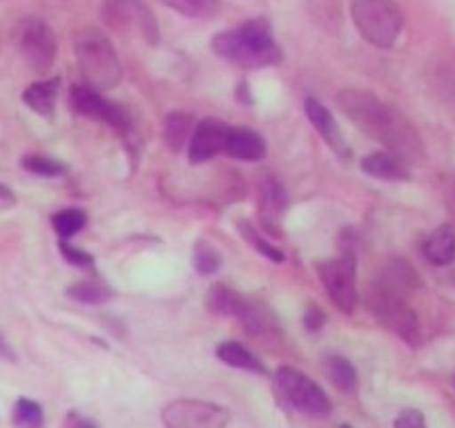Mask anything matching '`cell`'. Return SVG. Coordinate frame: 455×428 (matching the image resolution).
<instances>
[{"mask_svg": "<svg viewBox=\"0 0 455 428\" xmlns=\"http://www.w3.org/2000/svg\"><path fill=\"white\" fill-rule=\"evenodd\" d=\"M212 50L219 59L243 69L268 67L282 60V50L275 43L273 28L266 19L246 20L230 32L217 34Z\"/></svg>", "mask_w": 455, "mask_h": 428, "instance_id": "2", "label": "cell"}, {"mask_svg": "<svg viewBox=\"0 0 455 428\" xmlns=\"http://www.w3.org/2000/svg\"><path fill=\"white\" fill-rule=\"evenodd\" d=\"M351 19L364 41L382 50L395 45L404 23L395 0H353Z\"/></svg>", "mask_w": 455, "mask_h": 428, "instance_id": "4", "label": "cell"}, {"mask_svg": "<svg viewBox=\"0 0 455 428\" xmlns=\"http://www.w3.org/2000/svg\"><path fill=\"white\" fill-rule=\"evenodd\" d=\"M195 268L199 274H214L221 268V255L210 243L199 242L195 246Z\"/></svg>", "mask_w": 455, "mask_h": 428, "instance_id": "30", "label": "cell"}, {"mask_svg": "<svg viewBox=\"0 0 455 428\" xmlns=\"http://www.w3.org/2000/svg\"><path fill=\"white\" fill-rule=\"evenodd\" d=\"M16 45L25 63L36 74H47L56 60V36L50 25L41 19H25L16 28Z\"/></svg>", "mask_w": 455, "mask_h": 428, "instance_id": "7", "label": "cell"}, {"mask_svg": "<svg viewBox=\"0 0 455 428\" xmlns=\"http://www.w3.org/2000/svg\"><path fill=\"white\" fill-rule=\"evenodd\" d=\"M59 248L60 255H63V259L68 261V264L76 266V268H94V259H92L85 250H78V248L69 246L68 242H60Z\"/></svg>", "mask_w": 455, "mask_h": 428, "instance_id": "32", "label": "cell"}, {"mask_svg": "<svg viewBox=\"0 0 455 428\" xmlns=\"http://www.w3.org/2000/svg\"><path fill=\"white\" fill-rule=\"evenodd\" d=\"M246 297L235 292L233 288H228L226 283H214L208 292H205V308L219 317H239Z\"/></svg>", "mask_w": 455, "mask_h": 428, "instance_id": "20", "label": "cell"}, {"mask_svg": "<svg viewBox=\"0 0 455 428\" xmlns=\"http://www.w3.org/2000/svg\"><path fill=\"white\" fill-rule=\"evenodd\" d=\"M217 357L228 366H235V369L252 370V373H266V366L261 364L259 357L252 355L248 348H243L237 342H223L219 344Z\"/></svg>", "mask_w": 455, "mask_h": 428, "instance_id": "23", "label": "cell"}, {"mask_svg": "<svg viewBox=\"0 0 455 428\" xmlns=\"http://www.w3.org/2000/svg\"><path fill=\"white\" fill-rule=\"evenodd\" d=\"M393 428H427V419H424V415L419 410L406 408L397 415Z\"/></svg>", "mask_w": 455, "mask_h": 428, "instance_id": "33", "label": "cell"}, {"mask_svg": "<svg viewBox=\"0 0 455 428\" xmlns=\"http://www.w3.org/2000/svg\"><path fill=\"white\" fill-rule=\"evenodd\" d=\"M161 5L188 16V19H214L221 12L219 0H159Z\"/></svg>", "mask_w": 455, "mask_h": 428, "instance_id": "25", "label": "cell"}, {"mask_svg": "<svg viewBox=\"0 0 455 428\" xmlns=\"http://www.w3.org/2000/svg\"><path fill=\"white\" fill-rule=\"evenodd\" d=\"M304 107L306 116H308L313 128L319 132V137L328 143V147H331L337 156H341V159H348V156H351V150H348L347 146V139H344L341 130L337 128L335 119H332V115L328 112L326 105L317 99H306Z\"/></svg>", "mask_w": 455, "mask_h": 428, "instance_id": "13", "label": "cell"}, {"mask_svg": "<svg viewBox=\"0 0 455 428\" xmlns=\"http://www.w3.org/2000/svg\"><path fill=\"white\" fill-rule=\"evenodd\" d=\"M192 132H195V121L186 112H172L165 119L164 125V141L170 150L179 152L188 141H190Z\"/></svg>", "mask_w": 455, "mask_h": 428, "instance_id": "22", "label": "cell"}, {"mask_svg": "<svg viewBox=\"0 0 455 428\" xmlns=\"http://www.w3.org/2000/svg\"><path fill=\"white\" fill-rule=\"evenodd\" d=\"M326 324V314H323L322 308H317V305H308L304 313V326L308 330H319L322 326Z\"/></svg>", "mask_w": 455, "mask_h": 428, "instance_id": "34", "label": "cell"}, {"mask_svg": "<svg viewBox=\"0 0 455 428\" xmlns=\"http://www.w3.org/2000/svg\"><path fill=\"white\" fill-rule=\"evenodd\" d=\"M20 165H23L28 172L38 174V177H59V174L65 172V165L60 163V161L50 159V156H43V155L23 156Z\"/></svg>", "mask_w": 455, "mask_h": 428, "instance_id": "29", "label": "cell"}, {"mask_svg": "<svg viewBox=\"0 0 455 428\" xmlns=\"http://www.w3.org/2000/svg\"><path fill=\"white\" fill-rule=\"evenodd\" d=\"M323 370H326L328 379H331L339 391L344 392L357 391V370L347 357L328 355L326 360H323Z\"/></svg>", "mask_w": 455, "mask_h": 428, "instance_id": "24", "label": "cell"}, {"mask_svg": "<svg viewBox=\"0 0 455 428\" xmlns=\"http://www.w3.org/2000/svg\"><path fill=\"white\" fill-rule=\"evenodd\" d=\"M319 279L326 288L332 304L344 314H351L357 305V261L355 255L344 252L341 257L317 266Z\"/></svg>", "mask_w": 455, "mask_h": 428, "instance_id": "8", "label": "cell"}, {"mask_svg": "<svg viewBox=\"0 0 455 428\" xmlns=\"http://www.w3.org/2000/svg\"><path fill=\"white\" fill-rule=\"evenodd\" d=\"M424 257L433 266H451L455 261V230L451 224L440 226L424 242Z\"/></svg>", "mask_w": 455, "mask_h": 428, "instance_id": "18", "label": "cell"}, {"mask_svg": "<svg viewBox=\"0 0 455 428\" xmlns=\"http://www.w3.org/2000/svg\"><path fill=\"white\" fill-rule=\"evenodd\" d=\"M446 210H449L451 226H453L455 230V187H449V190H446Z\"/></svg>", "mask_w": 455, "mask_h": 428, "instance_id": "35", "label": "cell"}, {"mask_svg": "<svg viewBox=\"0 0 455 428\" xmlns=\"http://www.w3.org/2000/svg\"><path fill=\"white\" fill-rule=\"evenodd\" d=\"M74 54L83 78L94 90H114L124 81V65L109 38L100 29L87 28L78 32L74 41Z\"/></svg>", "mask_w": 455, "mask_h": 428, "instance_id": "3", "label": "cell"}, {"mask_svg": "<svg viewBox=\"0 0 455 428\" xmlns=\"http://www.w3.org/2000/svg\"><path fill=\"white\" fill-rule=\"evenodd\" d=\"M68 297L81 301V304L96 305L103 304L105 299H109V297H112V290H109V286H105L103 281H83L69 288Z\"/></svg>", "mask_w": 455, "mask_h": 428, "instance_id": "27", "label": "cell"}, {"mask_svg": "<svg viewBox=\"0 0 455 428\" xmlns=\"http://www.w3.org/2000/svg\"><path fill=\"white\" fill-rule=\"evenodd\" d=\"M239 321H242L243 329L251 335H277V317H275L273 310L268 305L259 304V301H248L243 304L242 313H239Z\"/></svg>", "mask_w": 455, "mask_h": 428, "instance_id": "19", "label": "cell"}, {"mask_svg": "<svg viewBox=\"0 0 455 428\" xmlns=\"http://www.w3.org/2000/svg\"><path fill=\"white\" fill-rule=\"evenodd\" d=\"M337 105L366 137L382 143L406 165H422L427 150L415 125L397 107L387 105L371 91L347 87L337 94Z\"/></svg>", "mask_w": 455, "mask_h": 428, "instance_id": "1", "label": "cell"}, {"mask_svg": "<svg viewBox=\"0 0 455 428\" xmlns=\"http://www.w3.org/2000/svg\"><path fill=\"white\" fill-rule=\"evenodd\" d=\"M85 224H87L85 212L76 208L60 210V212H56L54 217H52V226H54L56 234H59L60 239L74 237V234L81 233V230L85 228Z\"/></svg>", "mask_w": 455, "mask_h": 428, "instance_id": "26", "label": "cell"}, {"mask_svg": "<svg viewBox=\"0 0 455 428\" xmlns=\"http://www.w3.org/2000/svg\"><path fill=\"white\" fill-rule=\"evenodd\" d=\"M161 419L165 428H226L230 413L212 401L177 400L165 406Z\"/></svg>", "mask_w": 455, "mask_h": 428, "instance_id": "9", "label": "cell"}, {"mask_svg": "<svg viewBox=\"0 0 455 428\" xmlns=\"http://www.w3.org/2000/svg\"><path fill=\"white\" fill-rule=\"evenodd\" d=\"M371 308H373L375 317L388 330H393L402 342H406L409 346H419V342H422V329H419L418 313L409 304V295L406 292L375 286L373 295H371Z\"/></svg>", "mask_w": 455, "mask_h": 428, "instance_id": "5", "label": "cell"}, {"mask_svg": "<svg viewBox=\"0 0 455 428\" xmlns=\"http://www.w3.org/2000/svg\"><path fill=\"white\" fill-rule=\"evenodd\" d=\"M14 424L16 428H43L45 426V415L41 404L32 400H19L14 406Z\"/></svg>", "mask_w": 455, "mask_h": 428, "instance_id": "28", "label": "cell"}, {"mask_svg": "<svg viewBox=\"0 0 455 428\" xmlns=\"http://www.w3.org/2000/svg\"><path fill=\"white\" fill-rule=\"evenodd\" d=\"M72 107L78 115L87 116V119L103 121V123L112 125L116 132L125 134L132 130V116H130L124 105L108 100L94 87H72Z\"/></svg>", "mask_w": 455, "mask_h": 428, "instance_id": "11", "label": "cell"}, {"mask_svg": "<svg viewBox=\"0 0 455 428\" xmlns=\"http://www.w3.org/2000/svg\"><path fill=\"white\" fill-rule=\"evenodd\" d=\"M375 286H382V288H388V290H397V292H406V295H411V292L419 288V277L409 261L391 259L382 268V274H379Z\"/></svg>", "mask_w": 455, "mask_h": 428, "instance_id": "17", "label": "cell"}, {"mask_svg": "<svg viewBox=\"0 0 455 428\" xmlns=\"http://www.w3.org/2000/svg\"><path fill=\"white\" fill-rule=\"evenodd\" d=\"M223 152H226L228 156H233V159L261 161L266 156V143L264 139L257 132H252V130L230 128L226 150Z\"/></svg>", "mask_w": 455, "mask_h": 428, "instance_id": "14", "label": "cell"}, {"mask_svg": "<svg viewBox=\"0 0 455 428\" xmlns=\"http://www.w3.org/2000/svg\"><path fill=\"white\" fill-rule=\"evenodd\" d=\"M341 428H353V426H348V424H344V426H341Z\"/></svg>", "mask_w": 455, "mask_h": 428, "instance_id": "38", "label": "cell"}, {"mask_svg": "<svg viewBox=\"0 0 455 428\" xmlns=\"http://www.w3.org/2000/svg\"><path fill=\"white\" fill-rule=\"evenodd\" d=\"M233 125H226L223 121L205 119L199 125H195V132L190 137V161L195 165L205 163V161L214 159L226 150L228 134H230Z\"/></svg>", "mask_w": 455, "mask_h": 428, "instance_id": "12", "label": "cell"}, {"mask_svg": "<svg viewBox=\"0 0 455 428\" xmlns=\"http://www.w3.org/2000/svg\"><path fill=\"white\" fill-rule=\"evenodd\" d=\"M59 90H60V78H47V81L32 83V85L23 91V100L29 110L50 119V116H54L56 100H59Z\"/></svg>", "mask_w": 455, "mask_h": 428, "instance_id": "16", "label": "cell"}, {"mask_svg": "<svg viewBox=\"0 0 455 428\" xmlns=\"http://www.w3.org/2000/svg\"><path fill=\"white\" fill-rule=\"evenodd\" d=\"M288 199L283 187L279 186L275 178H268L264 186V192H261V221H264L266 228L273 234H279L277 221L282 217L283 208H286Z\"/></svg>", "mask_w": 455, "mask_h": 428, "instance_id": "21", "label": "cell"}, {"mask_svg": "<svg viewBox=\"0 0 455 428\" xmlns=\"http://www.w3.org/2000/svg\"><path fill=\"white\" fill-rule=\"evenodd\" d=\"M0 357L14 360V353H12V348L7 346V342H5V339H3V335H0Z\"/></svg>", "mask_w": 455, "mask_h": 428, "instance_id": "36", "label": "cell"}, {"mask_svg": "<svg viewBox=\"0 0 455 428\" xmlns=\"http://www.w3.org/2000/svg\"><path fill=\"white\" fill-rule=\"evenodd\" d=\"M239 230H242V237L248 239V242L252 243V246L257 248V252L264 257H268L270 261H275V264H282L283 261V252L277 250L275 246H270L268 242H266L264 237H261L259 233H257L255 228H252L251 224H246V221H239Z\"/></svg>", "mask_w": 455, "mask_h": 428, "instance_id": "31", "label": "cell"}, {"mask_svg": "<svg viewBox=\"0 0 455 428\" xmlns=\"http://www.w3.org/2000/svg\"><path fill=\"white\" fill-rule=\"evenodd\" d=\"M360 168L362 172L373 178H379V181H406L409 178L406 163H402L391 152H373V155L364 156Z\"/></svg>", "mask_w": 455, "mask_h": 428, "instance_id": "15", "label": "cell"}, {"mask_svg": "<svg viewBox=\"0 0 455 428\" xmlns=\"http://www.w3.org/2000/svg\"><path fill=\"white\" fill-rule=\"evenodd\" d=\"M74 428H99V426H96L94 422H87V419H85V422H78Z\"/></svg>", "mask_w": 455, "mask_h": 428, "instance_id": "37", "label": "cell"}, {"mask_svg": "<svg viewBox=\"0 0 455 428\" xmlns=\"http://www.w3.org/2000/svg\"><path fill=\"white\" fill-rule=\"evenodd\" d=\"M103 19L114 32H139L146 41H159V28L143 0H103Z\"/></svg>", "mask_w": 455, "mask_h": 428, "instance_id": "10", "label": "cell"}, {"mask_svg": "<svg viewBox=\"0 0 455 428\" xmlns=\"http://www.w3.org/2000/svg\"><path fill=\"white\" fill-rule=\"evenodd\" d=\"M275 384H277L279 395L299 413L310 415V417H326L331 413V400L308 375L283 366L275 375Z\"/></svg>", "mask_w": 455, "mask_h": 428, "instance_id": "6", "label": "cell"}]
</instances>
